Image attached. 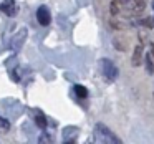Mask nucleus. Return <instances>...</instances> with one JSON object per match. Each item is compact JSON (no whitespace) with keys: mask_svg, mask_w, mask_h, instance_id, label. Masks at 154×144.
I'll use <instances>...</instances> for the list:
<instances>
[{"mask_svg":"<svg viewBox=\"0 0 154 144\" xmlns=\"http://www.w3.org/2000/svg\"><path fill=\"white\" fill-rule=\"evenodd\" d=\"M100 68H101V75H103L106 80L109 81H114L118 76V68L114 66V63L111 60H106V58H103V60H100Z\"/></svg>","mask_w":154,"mask_h":144,"instance_id":"f257e3e1","label":"nucleus"},{"mask_svg":"<svg viewBox=\"0 0 154 144\" xmlns=\"http://www.w3.org/2000/svg\"><path fill=\"white\" fill-rule=\"evenodd\" d=\"M96 133H98V136H103V141H108V142H113V144H119L121 142V139L116 136V134L113 133L111 129H108L104 124H101V123H98L96 124Z\"/></svg>","mask_w":154,"mask_h":144,"instance_id":"f03ea898","label":"nucleus"},{"mask_svg":"<svg viewBox=\"0 0 154 144\" xmlns=\"http://www.w3.org/2000/svg\"><path fill=\"white\" fill-rule=\"evenodd\" d=\"M37 20L40 25H50L51 22V14L47 7H38L37 10Z\"/></svg>","mask_w":154,"mask_h":144,"instance_id":"7ed1b4c3","label":"nucleus"},{"mask_svg":"<svg viewBox=\"0 0 154 144\" xmlns=\"http://www.w3.org/2000/svg\"><path fill=\"white\" fill-rule=\"evenodd\" d=\"M25 37H27V30H25V28H22V30L18 32L17 35H14V40H12V48L18 50V48H20L22 45H23Z\"/></svg>","mask_w":154,"mask_h":144,"instance_id":"20e7f679","label":"nucleus"},{"mask_svg":"<svg viewBox=\"0 0 154 144\" xmlns=\"http://www.w3.org/2000/svg\"><path fill=\"white\" fill-rule=\"evenodd\" d=\"M63 136H65V142H73L75 137L78 136V127L75 126H68L63 129Z\"/></svg>","mask_w":154,"mask_h":144,"instance_id":"39448f33","label":"nucleus"},{"mask_svg":"<svg viewBox=\"0 0 154 144\" xmlns=\"http://www.w3.org/2000/svg\"><path fill=\"white\" fill-rule=\"evenodd\" d=\"M143 45H136V48H134V53H133V58H131V63H133V66H139L141 65V60H143Z\"/></svg>","mask_w":154,"mask_h":144,"instance_id":"423d86ee","label":"nucleus"},{"mask_svg":"<svg viewBox=\"0 0 154 144\" xmlns=\"http://www.w3.org/2000/svg\"><path fill=\"white\" fill-rule=\"evenodd\" d=\"M0 10L5 12L7 15H14V12H15V2H14V0H5L4 4L0 5Z\"/></svg>","mask_w":154,"mask_h":144,"instance_id":"0eeeda50","label":"nucleus"},{"mask_svg":"<svg viewBox=\"0 0 154 144\" xmlns=\"http://www.w3.org/2000/svg\"><path fill=\"white\" fill-rule=\"evenodd\" d=\"M143 57H144V66H146L147 75H154V63H152V60H151V55L146 53V55H143Z\"/></svg>","mask_w":154,"mask_h":144,"instance_id":"6e6552de","label":"nucleus"},{"mask_svg":"<svg viewBox=\"0 0 154 144\" xmlns=\"http://www.w3.org/2000/svg\"><path fill=\"white\" fill-rule=\"evenodd\" d=\"M35 124H37V126L40 127V129H45V127L48 126L47 118H45L42 113H37V114H35Z\"/></svg>","mask_w":154,"mask_h":144,"instance_id":"1a4fd4ad","label":"nucleus"},{"mask_svg":"<svg viewBox=\"0 0 154 144\" xmlns=\"http://www.w3.org/2000/svg\"><path fill=\"white\" fill-rule=\"evenodd\" d=\"M131 4H133V12L134 14H139V12L144 10L146 4H144V0H129Z\"/></svg>","mask_w":154,"mask_h":144,"instance_id":"9d476101","label":"nucleus"},{"mask_svg":"<svg viewBox=\"0 0 154 144\" xmlns=\"http://www.w3.org/2000/svg\"><path fill=\"white\" fill-rule=\"evenodd\" d=\"M75 93H76L78 98H81V100L88 98V90L85 86H81V84H76V86H75Z\"/></svg>","mask_w":154,"mask_h":144,"instance_id":"9b49d317","label":"nucleus"},{"mask_svg":"<svg viewBox=\"0 0 154 144\" xmlns=\"http://www.w3.org/2000/svg\"><path fill=\"white\" fill-rule=\"evenodd\" d=\"M38 142H53V137H51L50 134H42V136L38 137Z\"/></svg>","mask_w":154,"mask_h":144,"instance_id":"f8f14e48","label":"nucleus"},{"mask_svg":"<svg viewBox=\"0 0 154 144\" xmlns=\"http://www.w3.org/2000/svg\"><path fill=\"white\" fill-rule=\"evenodd\" d=\"M10 127V124H8V121L7 119H4V118H0V129H8Z\"/></svg>","mask_w":154,"mask_h":144,"instance_id":"ddd939ff","label":"nucleus"},{"mask_svg":"<svg viewBox=\"0 0 154 144\" xmlns=\"http://www.w3.org/2000/svg\"><path fill=\"white\" fill-rule=\"evenodd\" d=\"M118 12H119V5H118L116 2H113V5H111V14H113V15H116Z\"/></svg>","mask_w":154,"mask_h":144,"instance_id":"4468645a","label":"nucleus"},{"mask_svg":"<svg viewBox=\"0 0 154 144\" xmlns=\"http://www.w3.org/2000/svg\"><path fill=\"white\" fill-rule=\"evenodd\" d=\"M152 55H154V48H152Z\"/></svg>","mask_w":154,"mask_h":144,"instance_id":"2eb2a0df","label":"nucleus"},{"mask_svg":"<svg viewBox=\"0 0 154 144\" xmlns=\"http://www.w3.org/2000/svg\"><path fill=\"white\" fill-rule=\"evenodd\" d=\"M152 8H154V2H152Z\"/></svg>","mask_w":154,"mask_h":144,"instance_id":"dca6fc26","label":"nucleus"}]
</instances>
